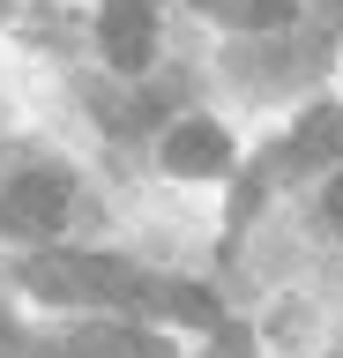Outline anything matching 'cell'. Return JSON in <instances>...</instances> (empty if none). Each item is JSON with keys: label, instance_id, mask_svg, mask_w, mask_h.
Listing matches in <instances>:
<instances>
[{"label": "cell", "instance_id": "obj_9", "mask_svg": "<svg viewBox=\"0 0 343 358\" xmlns=\"http://www.w3.org/2000/svg\"><path fill=\"white\" fill-rule=\"evenodd\" d=\"M209 358H254V336L239 329V321H224V329H217V343H209Z\"/></svg>", "mask_w": 343, "mask_h": 358}, {"label": "cell", "instance_id": "obj_8", "mask_svg": "<svg viewBox=\"0 0 343 358\" xmlns=\"http://www.w3.org/2000/svg\"><path fill=\"white\" fill-rule=\"evenodd\" d=\"M202 15H224L239 30H276V22H291V0H202Z\"/></svg>", "mask_w": 343, "mask_h": 358}, {"label": "cell", "instance_id": "obj_3", "mask_svg": "<svg viewBox=\"0 0 343 358\" xmlns=\"http://www.w3.org/2000/svg\"><path fill=\"white\" fill-rule=\"evenodd\" d=\"M97 38H105V60L135 75L157 38V0H97Z\"/></svg>", "mask_w": 343, "mask_h": 358}, {"label": "cell", "instance_id": "obj_1", "mask_svg": "<svg viewBox=\"0 0 343 358\" xmlns=\"http://www.w3.org/2000/svg\"><path fill=\"white\" fill-rule=\"evenodd\" d=\"M23 284L45 291V299H127V306H149V284L127 262H105V254H30Z\"/></svg>", "mask_w": 343, "mask_h": 358}, {"label": "cell", "instance_id": "obj_4", "mask_svg": "<svg viewBox=\"0 0 343 358\" xmlns=\"http://www.w3.org/2000/svg\"><path fill=\"white\" fill-rule=\"evenodd\" d=\"M23 358H172L157 343V336H142V329H75V336H60V343H45V351H23Z\"/></svg>", "mask_w": 343, "mask_h": 358}, {"label": "cell", "instance_id": "obj_5", "mask_svg": "<svg viewBox=\"0 0 343 358\" xmlns=\"http://www.w3.org/2000/svg\"><path fill=\"white\" fill-rule=\"evenodd\" d=\"M164 164L187 179H202V172H224L231 150H224V127H209V120H180V127L164 134Z\"/></svg>", "mask_w": 343, "mask_h": 358}, {"label": "cell", "instance_id": "obj_11", "mask_svg": "<svg viewBox=\"0 0 343 358\" xmlns=\"http://www.w3.org/2000/svg\"><path fill=\"white\" fill-rule=\"evenodd\" d=\"M328 217L343 224V179H328Z\"/></svg>", "mask_w": 343, "mask_h": 358}, {"label": "cell", "instance_id": "obj_2", "mask_svg": "<svg viewBox=\"0 0 343 358\" xmlns=\"http://www.w3.org/2000/svg\"><path fill=\"white\" fill-rule=\"evenodd\" d=\"M0 224L15 239H52L68 224V172H23L0 187Z\"/></svg>", "mask_w": 343, "mask_h": 358}, {"label": "cell", "instance_id": "obj_6", "mask_svg": "<svg viewBox=\"0 0 343 358\" xmlns=\"http://www.w3.org/2000/svg\"><path fill=\"white\" fill-rule=\"evenodd\" d=\"M291 164H336L343 172V105H314L291 134Z\"/></svg>", "mask_w": 343, "mask_h": 358}, {"label": "cell", "instance_id": "obj_7", "mask_svg": "<svg viewBox=\"0 0 343 358\" xmlns=\"http://www.w3.org/2000/svg\"><path fill=\"white\" fill-rule=\"evenodd\" d=\"M149 313H172L187 329H224V313H217V299L202 284H149Z\"/></svg>", "mask_w": 343, "mask_h": 358}, {"label": "cell", "instance_id": "obj_10", "mask_svg": "<svg viewBox=\"0 0 343 358\" xmlns=\"http://www.w3.org/2000/svg\"><path fill=\"white\" fill-rule=\"evenodd\" d=\"M0 358H23V336H15V321L0 313Z\"/></svg>", "mask_w": 343, "mask_h": 358}, {"label": "cell", "instance_id": "obj_12", "mask_svg": "<svg viewBox=\"0 0 343 358\" xmlns=\"http://www.w3.org/2000/svg\"><path fill=\"white\" fill-rule=\"evenodd\" d=\"M328 15H336V22H343V0H328Z\"/></svg>", "mask_w": 343, "mask_h": 358}]
</instances>
